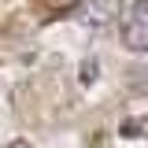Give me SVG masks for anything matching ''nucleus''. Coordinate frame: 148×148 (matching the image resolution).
Segmentation results:
<instances>
[{"instance_id": "obj_5", "label": "nucleus", "mask_w": 148, "mask_h": 148, "mask_svg": "<svg viewBox=\"0 0 148 148\" xmlns=\"http://www.w3.org/2000/svg\"><path fill=\"white\" fill-rule=\"evenodd\" d=\"M4 148H30V141H22V137H15L11 145H4Z\"/></svg>"}, {"instance_id": "obj_2", "label": "nucleus", "mask_w": 148, "mask_h": 148, "mask_svg": "<svg viewBox=\"0 0 148 148\" xmlns=\"http://www.w3.org/2000/svg\"><path fill=\"white\" fill-rule=\"evenodd\" d=\"M130 89L133 92H148V67H133L130 71Z\"/></svg>"}, {"instance_id": "obj_4", "label": "nucleus", "mask_w": 148, "mask_h": 148, "mask_svg": "<svg viewBox=\"0 0 148 148\" xmlns=\"http://www.w3.org/2000/svg\"><path fill=\"white\" fill-rule=\"evenodd\" d=\"M92 78H96V63H85L82 67V82H92Z\"/></svg>"}, {"instance_id": "obj_1", "label": "nucleus", "mask_w": 148, "mask_h": 148, "mask_svg": "<svg viewBox=\"0 0 148 148\" xmlns=\"http://www.w3.org/2000/svg\"><path fill=\"white\" fill-rule=\"evenodd\" d=\"M122 45L130 52H148V0H133L122 15Z\"/></svg>"}, {"instance_id": "obj_3", "label": "nucleus", "mask_w": 148, "mask_h": 148, "mask_svg": "<svg viewBox=\"0 0 148 148\" xmlns=\"http://www.w3.org/2000/svg\"><path fill=\"white\" fill-rule=\"evenodd\" d=\"M41 4H45V11H59L63 15V11H74L82 0H41Z\"/></svg>"}]
</instances>
